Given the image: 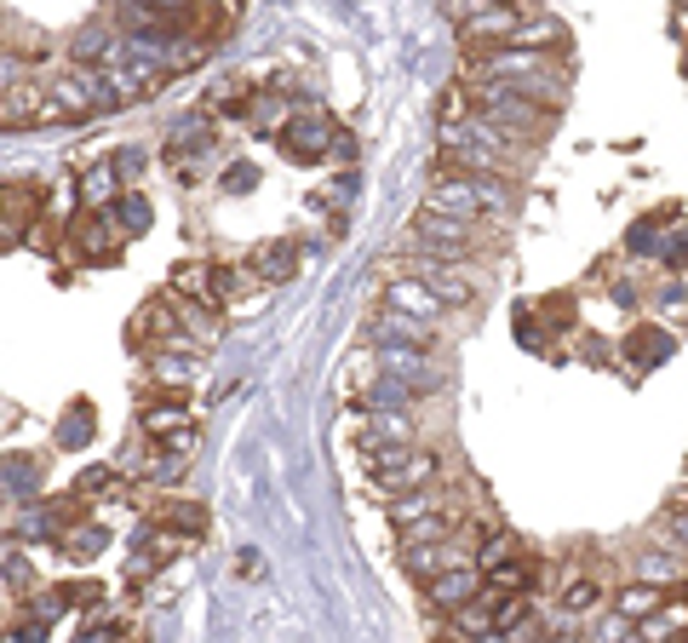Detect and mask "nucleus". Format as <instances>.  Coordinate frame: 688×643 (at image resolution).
<instances>
[{
  "label": "nucleus",
  "mask_w": 688,
  "mask_h": 643,
  "mask_svg": "<svg viewBox=\"0 0 688 643\" xmlns=\"http://www.w3.org/2000/svg\"><path fill=\"white\" fill-rule=\"evenodd\" d=\"M281 144H288V155H293V161H310V155H321V150H328V138H321V127H316V121H288Z\"/></svg>",
  "instance_id": "21"
},
{
  "label": "nucleus",
  "mask_w": 688,
  "mask_h": 643,
  "mask_svg": "<svg viewBox=\"0 0 688 643\" xmlns=\"http://www.w3.org/2000/svg\"><path fill=\"white\" fill-rule=\"evenodd\" d=\"M173 288L190 293L195 305H207V311L218 305V293H213V265H178V270H173Z\"/></svg>",
  "instance_id": "20"
},
{
  "label": "nucleus",
  "mask_w": 688,
  "mask_h": 643,
  "mask_svg": "<svg viewBox=\"0 0 688 643\" xmlns=\"http://www.w3.org/2000/svg\"><path fill=\"white\" fill-rule=\"evenodd\" d=\"M637 632H642V638H688V592H677L672 609L660 603L654 615H642V620H637Z\"/></svg>",
  "instance_id": "17"
},
{
  "label": "nucleus",
  "mask_w": 688,
  "mask_h": 643,
  "mask_svg": "<svg viewBox=\"0 0 688 643\" xmlns=\"http://www.w3.org/2000/svg\"><path fill=\"white\" fill-rule=\"evenodd\" d=\"M505 47H528V52H562L569 47V24L562 17H545V12H522V24H517V35L505 40Z\"/></svg>",
  "instance_id": "9"
},
{
  "label": "nucleus",
  "mask_w": 688,
  "mask_h": 643,
  "mask_svg": "<svg viewBox=\"0 0 688 643\" xmlns=\"http://www.w3.org/2000/svg\"><path fill=\"white\" fill-rule=\"evenodd\" d=\"M161 522H173V529H184V534H201V529H207V512L173 500V506H161Z\"/></svg>",
  "instance_id": "27"
},
{
  "label": "nucleus",
  "mask_w": 688,
  "mask_h": 643,
  "mask_svg": "<svg viewBox=\"0 0 688 643\" xmlns=\"http://www.w3.org/2000/svg\"><path fill=\"white\" fill-rule=\"evenodd\" d=\"M396 270L402 276H419L424 288L442 299V305H471V299H476V281L464 276L454 259H436V253H419L413 248V259H396Z\"/></svg>",
  "instance_id": "4"
},
{
  "label": "nucleus",
  "mask_w": 688,
  "mask_h": 643,
  "mask_svg": "<svg viewBox=\"0 0 688 643\" xmlns=\"http://www.w3.org/2000/svg\"><path fill=\"white\" fill-rule=\"evenodd\" d=\"M442 563H464V557L448 552V540H402V569H408L419 587L442 569Z\"/></svg>",
  "instance_id": "11"
},
{
  "label": "nucleus",
  "mask_w": 688,
  "mask_h": 643,
  "mask_svg": "<svg viewBox=\"0 0 688 643\" xmlns=\"http://www.w3.org/2000/svg\"><path fill=\"white\" fill-rule=\"evenodd\" d=\"M677 24L688 29V0H677Z\"/></svg>",
  "instance_id": "36"
},
{
  "label": "nucleus",
  "mask_w": 688,
  "mask_h": 643,
  "mask_svg": "<svg viewBox=\"0 0 688 643\" xmlns=\"http://www.w3.org/2000/svg\"><path fill=\"white\" fill-rule=\"evenodd\" d=\"M522 0H482V7H471L459 17V40L471 52H488V47H505V40L517 35V24H522Z\"/></svg>",
  "instance_id": "3"
},
{
  "label": "nucleus",
  "mask_w": 688,
  "mask_h": 643,
  "mask_svg": "<svg viewBox=\"0 0 688 643\" xmlns=\"http://www.w3.org/2000/svg\"><path fill=\"white\" fill-rule=\"evenodd\" d=\"M373 482L384 494H402V489H436L442 477V454L436 449H419V442H402V449H384L368 459Z\"/></svg>",
  "instance_id": "1"
},
{
  "label": "nucleus",
  "mask_w": 688,
  "mask_h": 643,
  "mask_svg": "<svg viewBox=\"0 0 688 643\" xmlns=\"http://www.w3.org/2000/svg\"><path fill=\"white\" fill-rule=\"evenodd\" d=\"M253 270L265 276V281H288L298 270V241H288V236L258 241V248H253Z\"/></svg>",
  "instance_id": "14"
},
{
  "label": "nucleus",
  "mask_w": 688,
  "mask_h": 643,
  "mask_svg": "<svg viewBox=\"0 0 688 643\" xmlns=\"http://www.w3.org/2000/svg\"><path fill=\"white\" fill-rule=\"evenodd\" d=\"M665 597H672V592L654 587V580H632V587L620 592V615H625V620H642V615H654Z\"/></svg>",
  "instance_id": "18"
},
{
  "label": "nucleus",
  "mask_w": 688,
  "mask_h": 643,
  "mask_svg": "<svg viewBox=\"0 0 688 643\" xmlns=\"http://www.w3.org/2000/svg\"><path fill=\"white\" fill-rule=\"evenodd\" d=\"M482 587L488 592H528L534 587V563L528 557H499L482 569Z\"/></svg>",
  "instance_id": "16"
},
{
  "label": "nucleus",
  "mask_w": 688,
  "mask_h": 643,
  "mask_svg": "<svg viewBox=\"0 0 688 643\" xmlns=\"http://www.w3.org/2000/svg\"><path fill=\"white\" fill-rule=\"evenodd\" d=\"M69 552L75 557H98V552H104V529H75L69 534Z\"/></svg>",
  "instance_id": "29"
},
{
  "label": "nucleus",
  "mask_w": 688,
  "mask_h": 643,
  "mask_svg": "<svg viewBox=\"0 0 688 643\" xmlns=\"http://www.w3.org/2000/svg\"><path fill=\"white\" fill-rule=\"evenodd\" d=\"M672 517H688V482H683V489H672Z\"/></svg>",
  "instance_id": "35"
},
{
  "label": "nucleus",
  "mask_w": 688,
  "mask_h": 643,
  "mask_svg": "<svg viewBox=\"0 0 688 643\" xmlns=\"http://www.w3.org/2000/svg\"><path fill=\"white\" fill-rule=\"evenodd\" d=\"M424 592H431L436 615H454L459 603H471L482 592V569H471V563H442V569L424 580Z\"/></svg>",
  "instance_id": "5"
},
{
  "label": "nucleus",
  "mask_w": 688,
  "mask_h": 643,
  "mask_svg": "<svg viewBox=\"0 0 688 643\" xmlns=\"http://www.w3.org/2000/svg\"><path fill=\"white\" fill-rule=\"evenodd\" d=\"M69 58H75V64H92V70H110V64H120V35H110V29H80L69 40Z\"/></svg>",
  "instance_id": "13"
},
{
  "label": "nucleus",
  "mask_w": 688,
  "mask_h": 643,
  "mask_svg": "<svg viewBox=\"0 0 688 643\" xmlns=\"http://www.w3.org/2000/svg\"><path fill=\"white\" fill-rule=\"evenodd\" d=\"M80 248H87L92 259L110 253V230H104V225H87V230H80Z\"/></svg>",
  "instance_id": "31"
},
{
  "label": "nucleus",
  "mask_w": 688,
  "mask_h": 643,
  "mask_svg": "<svg viewBox=\"0 0 688 643\" xmlns=\"http://www.w3.org/2000/svg\"><path fill=\"white\" fill-rule=\"evenodd\" d=\"M115 167H92L87 178H80V201H87V207H110L115 201Z\"/></svg>",
  "instance_id": "24"
},
{
  "label": "nucleus",
  "mask_w": 688,
  "mask_h": 643,
  "mask_svg": "<svg viewBox=\"0 0 688 643\" xmlns=\"http://www.w3.org/2000/svg\"><path fill=\"white\" fill-rule=\"evenodd\" d=\"M391 305H396V311H413V316H424V322H442V316H448V305H442V299L424 288L419 276H396V281H391Z\"/></svg>",
  "instance_id": "12"
},
{
  "label": "nucleus",
  "mask_w": 688,
  "mask_h": 643,
  "mask_svg": "<svg viewBox=\"0 0 688 643\" xmlns=\"http://www.w3.org/2000/svg\"><path fill=\"white\" fill-rule=\"evenodd\" d=\"M253 185H258V167H247V161H241V167H230V178H225V190H235V196L253 190Z\"/></svg>",
  "instance_id": "32"
},
{
  "label": "nucleus",
  "mask_w": 688,
  "mask_h": 643,
  "mask_svg": "<svg viewBox=\"0 0 688 643\" xmlns=\"http://www.w3.org/2000/svg\"><path fill=\"white\" fill-rule=\"evenodd\" d=\"M597 603H602V587H597L591 575H579V580H569V587H562V609H569V615H591Z\"/></svg>",
  "instance_id": "23"
},
{
  "label": "nucleus",
  "mask_w": 688,
  "mask_h": 643,
  "mask_svg": "<svg viewBox=\"0 0 688 643\" xmlns=\"http://www.w3.org/2000/svg\"><path fill=\"white\" fill-rule=\"evenodd\" d=\"M150 333H161V339H173V333H178V316H173V305H167V299H150V305L138 311V322H132V339L144 345Z\"/></svg>",
  "instance_id": "19"
},
{
  "label": "nucleus",
  "mask_w": 688,
  "mask_h": 643,
  "mask_svg": "<svg viewBox=\"0 0 688 643\" xmlns=\"http://www.w3.org/2000/svg\"><path fill=\"white\" fill-rule=\"evenodd\" d=\"M368 339H379V345H424V351H431V345H436V322L384 305V311L368 322Z\"/></svg>",
  "instance_id": "6"
},
{
  "label": "nucleus",
  "mask_w": 688,
  "mask_h": 643,
  "mask_svg": "<svg viewBox=\"0 0 688 643\" xmlns=\"http://www.w3.org/2000/svg\"><path fill=\"white\" fill-rule=\"evenodd\" d=\"M419 426H413V414H402V408H368V431H361V454H384V449H402V442H413Z\"/></svg>",
  "instance_id": "8"
},
{
  "label": "nucleus",
  "mask_w": 688,
  "mask_h": 643,
  "mask_svg": "<svg viewBox=\"0 0 688 643\" xmlns=\"http://www.w3.org/2000/svg\"><path fill=\"white\" fill-rule=\"evenodd\" d=\"M87 437H92V414H87V402H80L75 419H64V426H58V442H69V449H75V442H87Z\"/></svg>",
  "instance_id": "28"
},
{
  "label": "nucleus",
  "mask_w": 688,
  "mask_h": 643,
  "mask_svg": "<svg viewBox=\"0 0 688 643\" xmlns=\"http://www.w3.org/2000/svg\"><path fill=\"white\" fill-rule=\"evenodd\" d=\"M448 627L454 638H476V632H494V615H488V603H482V592L471 603H459V609L448 615Z\"/></svg>",
  "instance_id": "22"
},
{
  "label": "nucleus",
  "mask_w": 688,
  "mask_h": 643,
  "mask_svg": "<svg viewBox=\"0 0 688 643\" xmlns=\"http://www.w3.org/2000/svg\"><path fill=\"white\" fill-rule=\"evenodd\" d=\"M167 454L190 459V454H195V426H178V431H167Z\"/></svg>",
  "instance_id": "30"
},
{
  "label": "nucleus",
  "mask_w": 688,
  "mask_h": 643,
  "mask_svg": "<svg viewBox=\"0 0 688 643\" xmlns=\"http://www.w3.org/2000/svg\"><path fill=\"white\" fill-rule=\"evenodd\" d=\"M494 632H511L522 615H528V592H499V603H494Z\"/></svg>",
  "instance_id": "26"
},
{
  "label": "nucleus",
  "mask_w": 688,
  "mask_h": 643,
  "mask_svg": "<svg viewBox=\"0 0 688 643\" xmlns=\"http://www.w3.org/2000/svg\"><path fill=\"white\" fill-rule=\"evenodd\" d=\"M632 569H637V580H654V587H665V592H688V557L683 552L642 546Z\"/></svg>",
  "instance_id": "10"
},
{
  "label": "nucleus",
  "mask_w": 688,
  "mask_h": 643,
  "mask_svg": "<svg viewBox=\"0 0 688 643\" xmlns=\"http://www.w3.org/2000/svg\"><path fill=\"white\" fill-rule=\"evenodd\" d=\"M379 362H384V374H396L402 386H413L419 396L424 391H442V368L431 362V351H424V345H384Z\"/></svg>",
  "instance_id": "7"
},
{
  "label": "nucleus",
  "mask_w": 688,
  "mask_h": 643,
  "mask_svg": "<svg viewBox=\"0 0 688 643\" xmlns=\"http://www.w3.org/2000/svg\"><path fill=\"white\" fill-rule=\"evenodd\" d=\"M431 512H442L436 489H402V494L384 500V517H391V529H413V522L431 517Z\"/></svg>",
  "instance_id": "15"
},
{
  "label": "nucleus",
  "mask_w": 688,
  "mask_h": 643,
  "mask_svg": "<svg viewBox=\"0 0 688 643\" xmlns=\"http://www.w3.org/2000/svg\"><path fill=\"white\" fill-rule=\"evenodd\" d=\"M476 241H482V225H476V218H448V213H431V207H424V213L413 218L408 248L464 265V259H476Z\"/></svg>",
  "instance_id": "2"
},
{
  "label": "nucleus",
  "mask_w": 688,
  "mask_h": 643,
  "mask_svg": "<svg viewBox=\"0 0 688 643\" xmlns=\"http://www.w3.org/2000/svg\"><path fill=\"white\" fill-rule=\"evenodd\" d=\"M80 489H110V466H92V471H80Z\"/></svg>",
  "instance_id": "34"
},
{
  "label": "nucleus",
  "mask_w": 688,
  "mask_h": 643,
  "mask_svg": "<svg viewBox=\"0 0 688 643\" xmlns=\"http://www.w3.org/2000/svg\"><path fill=\"white\" fill-rule=\"evenodd\" d=\"M178 426H190V414H184V402H155V408H144V431L150 437H167Z\"/></svg>",
  "instance_id": "25"
},
{
  "label": "nucleus",
  "mask_w": 688,
  "mask_h": 643,
  "mask_svg": "<svg viewBox=\"0 0 688 643\" xmlns=\"http://www.w3.org/2000/svg\"><path fill=\"white\" fill-rule=\"evenodd\" d=\"M120 213H127V230H144V218H150V207H144V201H127V207H120Z\"/></svg>",
  "instance_id": "33"
}]
</instances>
